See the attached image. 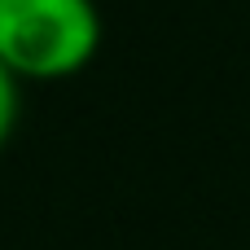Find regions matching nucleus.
<instances>
[{
	"instance_id": "1",
	"label": "nucleus",
	"mask_w": 250,
	"mask_h": 250,
	"mask_svg": "<svg viewBox=\"0 0 250 250\" xmlns=\"http://www.w3.org/2000/svg\"><path fill=\"white\" fill-rule=\"evenodd\" d=\"M97 44V0H0V62L13 75H70L88 66Z\"/></svg>"
},
{
	"instance_id": "2",
	"label": "nucleus",
	"mask_w": 250,
	"mask_h": 250,
	"mask_svg": "<svg viewBox=\"0 0 250 250\" xmlns=\"http://www.w3.org/2000/svg\"><path fill=\"white\" fill-rule=\"evenodd\" d=\"M13 123H18V75L0 62V145L9 141Z\"/></svg>"
}]
</instances>
